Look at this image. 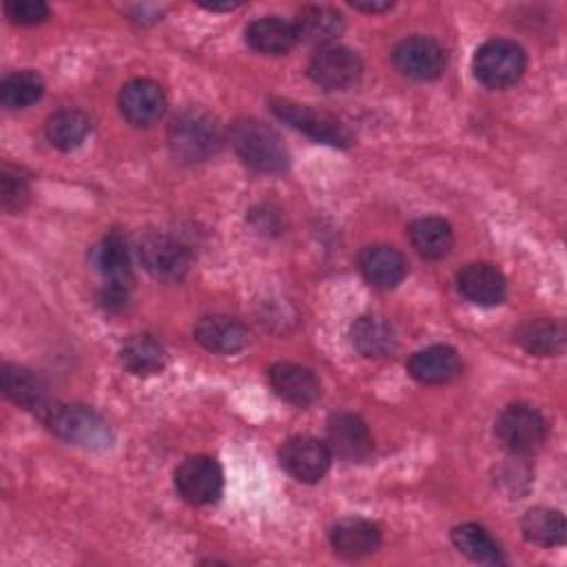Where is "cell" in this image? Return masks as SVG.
<instances>
[{
  "instance_id": "15",
  "label": "cell",
  "mask_w": 567,
  "mask_h": 567,
  "mask_svg": "<svg viewBox=\"0 0 567 567\" xmlns=\"http://www.w3.org/2000/svg\"><path fill=\"white\" fill-rule=\"evenodd\" d=\"M458 292L478 306H496L505 299L507 284L503 272L492 264H467L456 277Z\"/></svg>"
},
{
  "instance_id": "16",
  "label": "cell",
  "mask_w": 567,
  "mask_h": 567,
  "mask_svg": "<svg viewBox=\"0 0 567 567\" xmlns=\"http://www.w3.org/2000/svg\"><path fill=\"white\" fill-rule=\"evenodd\" d=\"M330 543L339 556L354 560L372 554L379 547L381 532L374 523L350 516L334 523V527L330 529Z\"/></svg>"
},
{
  "instance_id": "5",
  "label": "cell",
  "mask_w": 567,
  "mask_h": 567,
  "mask_svg": "<svg viewBox=\"0 0 567 567\" xmlns=\"http://www.w3.org/2000/svg\"><path fill=\"white\" fill-rule=\"evenodd\" d=\"M496 436L501 445L516 456L536 452L547 436V423L532 405L514 403L507 405L496 421Z\"/></svg>"
},
{
  "instance_id": "30",
  "label": "cell",
  "mask_w": 567,
  "mask_h": 567,
  "mask_svg": "<svg viewBox=\"0 0 567 567\" xmlns=\"http://www.w3.org/2000/svg\"><path fill=\"white\" fill-rule=\"evenodd\" d=\"M120 359L126 370L133 374H155L164 368L166 354L159 341H155L151 334H137L131 337L120 352Z\"/></svg>"
},
{
  "instance_id": "17",
  "label": "cell",
  "mask_w": 567,
  "mask_h": 567,
  "mask_svg": "<svg viewBox=\"0 0 567 567\" xmlns=\"http://www.w3.org/2000/svg\"><path fill=\"white\" fill-rule=\"evenodd\" d=\"M297 40L308 42V44H319L330 47L343 31V18L337 9L326 7V4H306L297 11L295 22Z\"/></svg>"
},
{
  "instance_id": "22",
  "label": "cell",
  "mask_w": 567,
  "mask_h": 567,
  "mask_svg": "<svg viewBox=\"0 0 567 567\" xmlns=\"http://www.w3.org/2000/svg\"><path fill=\"white\" fill-rule=\"evenodd\" d=\"M2 390L13 403L27 410H33L40 416L51 405L47 399V388L40 381V377L20 365H11V363L2 365Z\"/></svg>"
},
{
  "instance_id": "23",
  "label": "cell",
  "mask_w": 567,
  "mask_h": 567,
  "mask_svg": "<svg viewBox=\"0 0 567 567\" xmlns=\"http://www.w3.org/2000/svg\"><path fill=\"white\" fill-rule=\"evenodd\" d=\"M352 346L363 357H385L396 346V332L390 321L377 315L359 317L350 328Z\"/></svg>"
},
{
  "instance_id": "21",
  "label": "cell",
  "mask_w": 567,
  "mask_h": 567,
  "mask_svg": "<svg viewBox=\"0 0 567 567\" xmlns=\"http://www.w3.org/2000/svg\"><path fill=\"white\" fill-rule=\"evenodd\" d=\"M246 42L259 53L266 55H284L288 53L299 40L292 22H286L277 16L257 18L246 27Z\"/></svg>"
},
{
  "instance_id": "34",
  "label": "cell",
  "mask_w": 567,
  "mask_h": 567,
  "mask_svg": "<svg viewBox=\"0 0 567 567\" xmlns=\"http://www.w3.org/2000/svg\"><path fill=\"white\" fill-rule=\"evenodd\" d=\"M128 299V284H106L100 292V303L106 310H122Z\"/></svg>"
},
{
  "instance_id": "32",
  "label": "cell",
  "mask_w": 567,
  "mask_h": 567,
  "mask_svg": "<svg viewBox=\"0 0 567 567\" xmlns=\"http://www.w3.org/2000/svg\"><path fill=\"white\" fill-rule=\"evenodd\" d=\"M4 13L18 24H38L49 18V7L42 0H9Z\"/></svg>"
},
{
  "instance_id": "20",
  "label": "cell",
  "mask_w": 567,
  "mask_h": 567,
  "mask_svg": "<svg viewBox=\"0 0 567 567\" xmlns=\"http://www.w3.org/2000/svg\"><path fill=\"white\" fill-rule=\"evenodd\" d=\"M408 372L421 383H447L458 377L461 359L450 346H427L414 352L408 361Z\"/></svg>"
},
{
  "instance_id": "35",
  "label": "cell",
  "mask_w": 567,
  "mask_h": 567,
  "mask_svg": "<svg viewBox=\"0 0 567 567\" xmlns=\"http://www.w3.org/2000/svg\"><path fill=\"white\" fill-rule=\"evenodd\" d=\"M352 7L359 11H365V13H381V11L392 9V2H352Z\"/></svg>"
},
{
  "instance_id": "29",
  "label": "cell",
  "mask_w": 567,
  "mask_h": 567,
  "mask_svg": "<svg viewBox=\"0 0 567 567\" xmlns=\"http://www.w3.org/2000/svg\"><path fill=\"white\" fill-rule=\"evenodd\" d=\"M516 341L532 354L549 357V354H558L563 350L565 330L558 321L534 319V321H525L516 330Z\"/></svg>"
},
{
  "instance_id": "11",
  "label": "cell",
  "mask_w": 567,
  "mask_h": 567,
  "mask_svg": "<svg viewBox=\"0 0 567 567\" xmlns=\"http://www.w3.org/2000/svg\"><path fill=\"white\" fill-rule=\"evenodd\" d=\"M392 62L412 80H434L445 69V53L432 38L412 35L394 47Z\"/></svg>"
},
{
  "instance_id": "9",
  "label": "cell",
  "mask_w": 567,
  "mask_h": 567,
  "mask_svg": "<svg viewBox=\"0 0 567 567\" xmlns=\"http://www.w3.org/2000/svg\"><path fill=\"white\" fill-rule=\"evenodd\" d=\"M175 487L190 505H210L221 496L224 489L221 467L210 456H188L175 470Z\"/></svg>"
},
{
  "instance_id": "33",
  "label": "cell",
  "mask_w": 567,
  "mask_h": 567,
  "mask_svg": "<svg viewBox=\"0 0 567 567\" xmlns=\"http://www.w3.org/2000/svg\"><path fill=\"white\" fill-rule=\"evenodd\" d=\"M0 199L4 210H20L24 202L29 199V186L20 175H13L9 171L2 173L0 177Z\"/></svg>"
},
{
  "instance_id": "13",
  "label": "cell",
  "mask_w": 567,
  "mask_h": 567,
  "mask_svg": "<svg viewBox=\"0 0 567 567\" xmlns=\"http://www.w3.org/2000/svg\"><path fill=\"white\" fill-rule=\"evenodd\" d=\"M166 97L157 82L137 78L122 86L120 111L133 126H148L157 122L164 113Z\"/></svg>"
},
{
  "instance_id": "18",
  "label": "cell",
  "mask_w": 567,
  "mask_h": 567,
  "mask_svg": "<svg viewBox=\"0 0 567 567\" xmlns=\"http://www.w3.org/2000/svg\"><path fill=\"white\" fill-rule=\"evenodd\" d=\"M359 268L374 288L383 290L399 286L408 270L403 255L385 244L365 246L359 255Z\"/></svg>"
},
{
  "instance_id": "4",
  "label": "cell",
  "mask_w": 567,
  "mask_h": 567,
  "mask_svg": "<svg viewBox=\"0 0 567 567\" xmlns=\"http://www.w3.org/2000/svg\"><path fill=\"white\" fill-rule=\"evenodd\" d=\"M525 64L527 60L523 47L514 40L503 38L487 40L485 44H481L472 62L476 80L489 89H505L518 82V78L525 71Z\"/></svg>"
},
{
  "instance_id": "19",
  "label": "cell",
  "mask_w": 567,
  "mask_h": 567,
  "mask_svg": "<svg viewBox=\"0 0 567 567\" xmlns=\"http://www.w3.org/2000/svg\"><path fill=\"white\" fill-rule=\"evenodd\" d=\"M195 339L210 352L235 354L246 348L248 330L233 317L208 315L202 317L195 326Z\"/></svg>"
},
{
  "instance_id": "36",
  "label": "cell",
  "mask_w": 567,
  "mask_h": 567,
  "mask_svg": "<svg viewBox=\"0 0 567 567\" xmlns=\"http://www.w3.org/2000/svg\"><path fill=\"white\" fill-rule=\"evenodd\" d=\"M206 9H210V11H230V9H235V7H239L237 2H226V4H204Z\"/></svg>"
},
{
  "instance_id": "7",
  "label": "cell",
  "mask_w": 567,
  "mask_h": 567,
  "mask_svg": "<svg viewBox=\"0 0 567 567\" xmlns=\"http://www.w3.org/2000/svg\"><path fill=\"white\" fill-rule=\"evenodd\" d=\"M142 266L157 279L177 281L190 268V250L179 239L164 233H148L137 244Z\"/></svg>"
},
{
  "instance_id": "8",
  "label": "cell",
  "mask_w": 567,
  "mask_h": 567,
  "mask_svg": "<svg viewBox=\"0 0 567 567\" xmlns=\"http://www.w3.org/2000/svg\"><path fill=\"white\" fill-rule=\"evenodd\" d=\"M361 71V58L352 49L339 44L321 47L308 62L310 80L326 91H346L354 86Z\"/></svg>"
},
{
  "instance_id": "2",
  "label": "cell",
  "mask_w": 567,
  "mask_h": 567,
  "mask_svg": "<svg viewBox=\"0 0 567 567\" xmlns=\"http://www.w3.org/2000/svg\"><path fill=\"white\" fill-rule=\"evenodd\" d=\"M168 146L179 162H204L221 146L219 124L202 111H184L168 128Z\"/></svg>"
},
{
  "instance_id": "25",
  "label": "cell",
  "mask_w": 567,
  "mask_h": 567,
  "mask_svg": "<svg viewBox=\"0 0 567 567\" xmlns=\"http://www.w3.org/2000/svg\"><path fill=\"white\" fill-rule=\"evenodd\" d=\"M93 264L106 284H128L131 281V257L122 235L109 233L93 248Z\"/></svg>"
},
{
  "instance_id": "26",
  "label": "cell",
  "mask_w": 567,
  "mask_h": 567,
  "mask_svg": "<svg viewBox=\"0 0 567 567\" xmlns=\"http://www.w3.org/2000/svg\"><path fill=\"white\" fill-rule=\"evenodd\" d=\"M452 543L456 545V549L461 554H465L467 558H472L476 563H485V565L503 563V551H501L498 543L489 536L487 529H483L476 523H465V525L454 527Z\"/></svg>"
},
{
  "instance_id": "24",
  "label": "cell",
  "mask_w": 567,
  "mask_h": 567,
  "mask_svg": "<svg viewBox=\"0 0 567 567\" xmlns=\"http://www.w3.org/2000/svg\"><path fill=\"white\" fill-rule=\"evenodd\" d=\"M410 241L414 250L425 259H441L452 250V226L441 217H419L410 226Z\"/></svg>"
},
{
  "instance_id": "3",
  "label": "cell",
  "mask_w": 567,
  "mask_h": 567,
  "mask_svg": "<svg viewBox=\"0 0 567 567\" xmlns=\"http://www.w3.org/2000/svg\"><path fill=\"white\" fill-rule=\"evenodd\" d=\"M42 421L58 434L62 441L100 450L111 443V430L106 421L84 405H58L51 403L49 410L42 414Z\"/></svg>"
},
{
  "instance_id": "28",
  "label": "cell",
  "mask_w": 567,
  "mask_h": 567,
  "mask_svg": "<svg viewBox=\"0 0 567 567\" xmlns=\"http://www.w3.org/2000/svg\"><path fill=\"white\" fill-rule=\"evenodd\" d=\"M47 137L60 151L78 148L91 131V120L75 109H64L47 120Z\"/></svg>"
},
{
  "instance_id": "14",
  "label": "cell",
  "mask_w": 567,
  "mask_h": 567,
  "mask_svg": "<svg viewBox=\"0 0 567 567\" xmlns=\"http://www.w3.org/2000/svg\"><path fill=\"white\" fill-rule=\"evenodd\" d=\"M268 381L284 401L299 408L315 403L321 394V383L317 374L310 368L299 363H288V361L275 363L268 370Z\"/></svg>"
},
{
  "instance_id": "6",
  "label": "cell",
  "mask_w": 567,
  "mask_h": 567,
  "mask_svg": "<svg viewBox=\"0 0 567 567\" xmlns=\"http://www.w3.org/2000/svg\"><path fill=\"white\" fill-rule=\"evenodd\" d=\"M270 109L281 122L310 135L317 142L332 144V146L352 144V133L348 131V126L326 111H317L308 104H297L292 100H272Z\"/></svg>"
},
{
  "instance_id": "1",
  "label": "cell",
  "mask_w": 567,
  "mask_h": 567,
  "mask_svg": "<svg viewBox=\"0 0 567 567\" xmlns=\"http://www.w3.org/2000/svg\"><path fill=\"white\" fill-rule=\"evenodd\" d=\"M230 142L246 166L257 173H281L288 166V151L270 126L259 120H239L230 131Z\"/></svg>"
},
{
  "instance_id": "31",
  "label": "cell",
  "mask_w": 567,
  "mask_h": 567,
  "mask_svg": "<svg viewBox=\"0 0 567 567\" xmlns=\"http://www.w3.org/2000/svg\"><path fill=\"white\" fill-rule=\"evenodd\" d=\"M44 82L35 71L9 73L0 84V102L7 109H27L42 97Z\"/></svg>"
},
{
  "instance_id": "10",
  "label": "cell",
  "mask_w": 567,
  "mask_h": 567,
  "mask_svg": "<svg viewBox=\"0 0 567 567\" xmlns=\"http://www.w3.org/2000/svg\"><path fill=\"white\" fill-rule=\"evenodd\" d=\"M284 470L299 483H317L326 476L332 454L328 445L312 436H292L279 450Z\"/></svg>"
},
{
  "instance_id": "27",
  "label": "cell",
  "mask_w": 567,
  "mask_h": 567,
  "mask_svg": "<svg viewBox=\"0 0 567 567\" xmlns=\"http://www.w3.org/2000/svg\"><path fill=\"white\" fill-rule=\"evenodd\" d=\"M520 527H523V534L527 540L543 545V547L563 545L565 536H567V525H565L563 514L558 509H549V507H534V509L525 512Z\"/></svg>"
},
{
  "instance_id": "12",
  "label": "cell",
  "mask_w": 567,
  "mask_h": 567,
  "mask_svg": "<svg viewBox=\"0 0 567 567\" xmlns=\"http://www.w3.org/2000/svg\"><path fill=\"white\" fill-rule=\"evenodd\" d=\"M326 445L332 456L363 461L372 452V436L365 421L352 412H337L328 421Z\"/></svg>"
}]
</instances>
